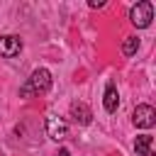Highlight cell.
Segmentation results:
<instances>
[{
	"label": "cell",
	"mask_w": 156,
	"mask_h": 156,
	"mask_svg": "<svg viewBox=\"0 0 156 156\" xmlns=\"http://www.w3.org/2000/svg\"><path fill=\"white\" fill-rule=\"evenodd\" d=\"M49 88H51V73L46 68H37V71H32V76L27 78V83L20 88V95L29 98L34 93H46Z\"/></svg>",
	"instance_id": "6da1fadb"
},
{
	"label": "cell",
	"mask_w": 156,
	"mask_h": 156,
	"mask_svg": "<svg viewBox=\"0 0 156 156\" xmlns=\"http://www.w3.org/2000/svg\"><path fill=\"white\" fill-rule=\"evenodd\" d=\"M136 49H139V39H136V37H127V39L122 41V54H124V56H134Z\"/></svg>",
	"instance_id": "9c48e42d"
},
{
	"label": "cell",
	"mask_w": 156,
	"mask_h": 156,
	"mask_svg": "<svg viewBox=\"0 0 156 156\" xmlns=\"http://www.w3.org/2000/svg\"><path fill=\"white\" fill-rule=\"evenodd\" d=\"M22 51V39L15 34H5L0 37V56L2 58H15Z\"/></svg>",
	"instance_id": "5b68a950"
},
{
	"label": "cell",
	"mask_w": 156,
	"mask_h": 156,
	"mask_svg": "<svg viewBox=\"0 0 156 156\" xmlns=\"http://www.w3.org/2000/svg\"><path fill=\"white\" fill-rule=\"evenodd\" d=\"M88 7L98 10V7H105V2H102V0H90V2H88Z\"/></svg>",
	"instance_id": "30bf717a"
},
{
	"label": "cell",
	"mask_w": 156,
	"mask_h": 156,
	"mask_svg": "<svg viewBox=\"0 0 156 156\" xmlns=\"http://www.w3.org/2000/svg\"><path fill=\"white\" fill-rule=\"evenodd\" d=\"M134 151L139 156H154V136L151 134H139L134 139Z\"/></svg>",
	"instance_id": "52a82bcc"
},
{
	"label": "cell",
	"mask_w": 156,
	"mask_h": 156,
	"mask_svg": "<svg viewBox=\"0 0 156 156\" xmlns=\"http://www.w3.org/2000/svg\"><path fill=\"white\" fill-rule=\"evenodd\" d=\"M129 20H132V24H134V27L146 29V27L151 24V20H154V5H151L149 0L136 2V5L129 10Z\"/></svg>",
	"instance_id": "7a4b0ae2"
},
{
	"label": "cell",
	"mask_w": 156,
	"mask_h": 156,
	"mask_svg": "<svg viewBox=\"0 0 156 156\" xmlns=\"http://www.w3.org/2000/svg\"><path fill=\"white\" fill-rule=\"evenodd\" d=\"M46 132H49V136H51L54 141H63V139L68 136V124H66L61 117L49 115V117H46Z\"/></svg>",
	"instance_id": "277c9868"
},
{
	"label": "cell",
	"mask_w": 156,
	"mask_h": 156,
	"mask_svg": "<svg viewBox=\"0 0 156 156\" xmlns=\"http://www.w3.org/2000/svg\"><path fill=\"white\" fill-rule=\"evenodd\" d=\"M132 122L139 129H151L156 124V110L151 105H136L134 112H132Z\"/></svg>",
	"instance_id": "3957f363"
},
{
	"label": "cell",
	"mask_w": 156,
	"mask_h": 156,
	"mask_svg": "<svg viewBox=\"0 0 156 156\" xmlns=\"http://www.w3.org/2000/svg\"><path fill=\"white\" fill-rule=\"evenodd\" d=\"M102 105H105V110H107L110 115H112V112H117V107H119V93H117V88H115L112 83H107V88H105Z\"/></svg>",
	"instance_id": "ba28073f"
},
{
	"label": "cell",
	"mask_w": 156,
	"mask_h": 156,
	"mask_svg": "<svg viewBox=\"0 0 156 156\" xmlns=\"http://www.w3.org/2000/svg\"><path fill=\"white\" fill-rule=\"evenodd\" d=\"M71 117L78 122V124H90L93 119V112L85 102H71Z\"/></svg>",
	"instance_id": "8992f818"
},
{
	"label": "cell",
	"mask_w": 156,
	"mask_h": 156,
	"mask_svg": "<svg viewBox=\"0 0 156 156\" xmlns=\"http://www.w3.org/2000/svg\"><path fill=\"white\" fill-rule=\"evenodd\" d=\"M54 156H71V151H68V149H58Z\"/></svg>",
	"instance_id": "8fae6325"
}]
</instances>
